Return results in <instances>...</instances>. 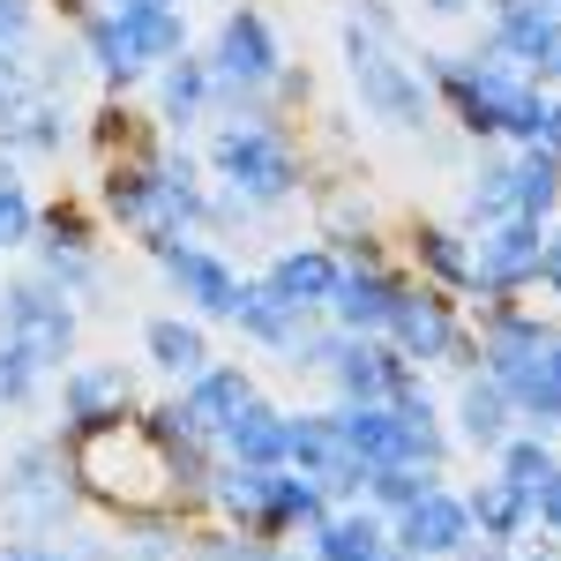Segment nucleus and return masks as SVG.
Returning <instances> with one entry per match:
<instances>
[{
	"instance_id": "a18cd8bd",
	"label": "nucleus",
	"mask_w": 561,
	"mask_h": 561,
	"mask_svg": "<svg viewBox=\"0 0 561 561\" xmlns=\"http://www.w3.org/2000/svg\"><path fill=\"white\" fill-rule=\"evenodd\" d=\"M105 8H121V15H142V8H180V0H105Z\"/></svg>"
},
{
	"instance_id": "8fccbe9b",
	"label": "nucleus",
	"mask_w": 561,
	"mask_h": 561,
	"mask_svg": "<svg viewBox=\"0 0 561 561\" xmlns=\"http://www.w3.org/2000/svg\"><path fill=\"white\" fill-rule=\"evenodd\" d=\"M539 8H561V0H539Z\"/></svg>"
},
{
	"instance_id": "a19ab883",
	"label": "nucleus",
	"mask_w": 561,
	"mask_h": 561,
	"mask_svg": "<svg viewBox=\"0 0 561 561\" xmlns=\"http://www.w3.org/2000/svg\"><path fill=\"white\" fill-rule=\"evenodd\" d=\"M352 23H359V31H375V38H389V45H397V31H404L389 0H352Z\"/></svg>"
},
{
	"instance_id": "a211bd4d",
	"label": "nucleus",
	"mask_w": 561,
	"mask_h": 561,
	"mask_svg": "<svg viewBox=\"0 0 561 561\" xmlns=\"http://www.w3.org/2000/svg\"><path fill=\"white\" fill-rule=\"evenodd\" d=\"M510 389V412H517L531 434H554L561 427V337H547L539 352H524L517 367L502 375Z\"/></svg>"
},
{
	"instance_id": "b1692460",
	"label": "nucleus",
	"mask_w": 561,
	"mask_h": 561,
	"mask_svg": "<svg viewBox=\"0 0 561 561\" xmlns=\"http://www.w3.org/2000/svg\"><path fill=\"white\" fill-rule=\"evenodd\" d=\"M217 457H232V465H285V412L270 397H248L217 427Z\"/></svg>"
},
{
	"instance_id": "473e14b6",
	"label": "nucleus",
	"mask_w": 561,
	"mask_h": 561,
	"mask_svg": "<svg viewBox=\"0 0 561 561\" xmlns=\"http://www.w3.org/2000/svg\"><path fill=\"white\" fill-rule=\"evenodd\" d=\"M31 248H45V255H90L98 248V225L76 203H53V210H38V240Z\"/></svg>"
},
{
	"instance_id": "f8f14e48",
	"label": "nucleus",
	"mask_w": 561,
	"mask_h": 561,
	"mask_svg": "<svg viewBox=\"0 0 561 561\" xmlns=\"http://www.w3.org/2000/svg\"><path fill=\"white\" fill-rule=\"evenodd\" d=\"M76 142V105L68 98H53V90H15L8 105H0V150L23 165V158H60Z\"/></svg>"
},
{
	"instance_id": "2eb2a0df",
	"label": "nucleus",
	"mask_w": 561,
	"mask_h": 561,
	"mask_svg": "<svg viewBox=\"0 0 561 561\" xmlns=\"http://www.w3.org/2000/svg\"><path fill=\"white\" fill-rule=\"evenodd\" d=\"M404 367H412V359L389 345V337H345L322 375L337 382V404H389V389H397Z\"/></svg>"
},
{
	"instance_id": "9d476101",
	"label": "nucleus",
	"mask_w": 561,
	"mask_h": 561,
	"mask_svg": "<svg viewBox=\"0 0 561 561\" xmlns=\"http://www.w3.org/2000/svg\"><path fill=\"white\" fill-rule=\"evenodd\" d=\"M472 510H465V494H449V486H427L412 510H397L389 517V547L412 561H457L472 547Z\"/></svg>"
},
{
	"instance_id": "c756f323",
	"label": "nucleus",
	"mask_w": 561,
	"mask_h": 561,
	"mask_svg": "<svg viewBox=\"0 0 561 561\" xmlns=\"http://www.w3.org/2000/svg\"><path fill=\"white\" fill-rule=\"evenodd\" d=\"M517 158V217H547L561 210V158L547 150V142H524V150H510Z\"/></svg>"
},
{
	"instance_id": "de8ad7c7",
	"label": "nucleus",
	"mask_w": 561,
	"mask_h": 561,
	"mask_svg": "<svg viewBox=\"0 0 561 561\" xmlns=\"http://www.w3.org/2000/svg\"><path fill=\"white\" fill-rule=\"evenodd\" d=\"M270 561H314V554H293V547H270Z\"/></svg>"
},
{
	"instance_id": "20e7f679",
	"label": "nucleus",
	"mask_w": 561,
	"mask_h": 561,
	"mask_svg": "<svg viewBox=\"0 0 561 561\" xmlns=\"http://www.w3.org/2000/svg\"><path fill=\"white\" fill-rule=\"evenodd\" d=\"M76 517V472H68V449L60 434L45 442H23L8 465H0V524L15 539H45Z\"/></svg>"
},
{
	"instance_id": "e433bc0d",
	"label": "nucleus",
	"mask_w": 561,
	"mask_h": 561,
	"mask_svg": "<svg viewBox=\"0 0 561 561\" xmlns=\"http://www.w3.org/2000/svg\"><path fill=\"white\" fill-rule=\"evenodd\" d=\"M38 31V0H0V53H23Z\"/></svg>"
},
{
	"instance_id": "f03ea898",
	"label": "nucleus",
	"mask_w": 561,
	"mask_h": 561,
	"mask_svg": "<svg viewBox=\"0 0 561 561\" xmlns=\"http://www.w3.org/2000/svg\"><path fill=\"white\" fill-rule=\"evenodd\" d=\"M203 165L217 173V187H232L248 210H277V203H293L300 195V150H293V135L285 121H225L210 135V150H203Z\"/></svg>"
},
{
	"instance_id": "423d86ee",
	"label": "nucleus",
	"mask_w": 561,
	"mask_h": 561,
	"mask_svg": "<svg viewBox=\"0 0 561 561\" xmlns=\"http://www.w3.org/2000/svg\"><path fill=\"white\" fill-rule=\"evenodd\" d=\"M76 330H83V314L45 270H23V277L0 285V337H15L45 375H60L76 359Z\"/></svg>"
},
{
	"instance_id": "1a4fd4ad",
	"label": "nucleus",
	"mask_w": 561,
	"mask_h": 561,
	"mask_svg": "<svg viewBox=\"0 0 561 561\" xmlns=\"http://www.w3.org/2000/svg\"><path fill=\"white\" fill-rule=\"evenodd\" d=\"M285 68V45H277V23L262 15L255 0L225 8L217 15V38H210V76L217 83H248V90H270V76Z\"/></svg>"
},
{
	"instance_id": "4c0bfd02",
	"label": "nucleus",
	"mask_w": 561,
	"mask_h": 561,
	"mask_svg": "<svg viewBox=\"0 0 561 561\" xmlns=\"http://www.w3.org/2000/svg\"><path fill=\"white\" fill-rule=\"evenodd\" d=\"M531 531H547V539H561V465L539 486H531Z\"/></svg>"
},
{
	"instance_id": "6e6552de",
	"label": "nucleus",
	"mask_w": 561,
	"mask_h": 561,
	"mask_svg": "<svg viewBox=\"0 0 561 561\" xmlns=\"http://www.w3.org/2000/svg\"><path fill=\"white\" fill-rule=\"evenodd\" d=\"M539 240H547L539 217L479 225V240H472V300H517L524 285L539 277Z\"/></svg>"
},
{
	"instance_id": "2f4dec72",
	"label": "nucleus",
	"mask_w": 561,
	"mask_h": 561,
	"mask_svg": "<svg viewBox=\"0 0 561 561\" xmlns=\"http://www.w3.org/2000/svg\"><path fill=\"white\" fill-rule=\"evenodd\" d=\"M554 465H561V449L547 442V434H531V427H524V434H510V442L494 449V472H502V479H517L524 494H531L539 479L554 472Z\"/></svg>"
},
{
	"instance_id": "f3484780",
	"label": "nucleus",
	"mask_w": 561,
	"mask_h": 561,
	"mask_svg": "<svg viewBox=\"0 0 561 561\" xmlns=\"http://www.w3.org/2000/svg\"><path fill=\"white\" fill-rule=\"evenodd\" d=\"M314 561H389V517L367 510V502H337L330 517L300 531Z\"/></svg>"
},
{
	"instance_id": "0eeeda50",
	"label": "nucleus",
	"mask_w": 561,
	"mask_h": 561,
	"mask_svg": "<svg viewBox=\"0 0 561 561\" xmlns=\"http://www.w3.org/2000/svg\"><path fill=\"white\" fill-rule=\"evenodd\" d=\"M248 397H255V375H248L240 359H210L203 375L180 382L173 404H158V412H142V420L158 434H203V442H217V427H225Z\"/></svg>"
},
{
	"instance_id": "58836bf2",
	"label": "nucleus",
	"mask_w": 561,
	"mask_h": 561,
	"mask_svg": "<svg viewBox=\"0 0 561 561\" xmlns=\"http://www.w3.org/2000/svg\"><path fill=\"white\" fill-rule=\"evenodd\" d=\"M531 285L561 307V217H547V240H539V277H531Z\"/></svg>"
},
{
	"instance_id": "f704fd0d",
	"label": "nucleus",
	"mask_w": 561,
	"mask_h": 561,
	"mask_svg": "<svg viewBox=\"0 0 561 561\" xmlns=\"http://www.w3.org/2000/svg\"><path fill=\"white\" fill-rule=\"evenodd\" d=\"M38 240V203L23 180H0V248H31Z\"/></svg>"
},
{
	"instance_id": "c9c22d12",
	"label": "nucleus",
	"mask_w": 561,
	"mask_h": 561,
	"mask_svg": "<svg viewBox=\"0 0 561 561\" xmlns=\"http://www.w3.org/2000/svg\"><path fill=\"white\" fill-rule=\"evenodd\" d=\"M187 561H270V539L255 531H203V539H187Z\"/></svg>"
},
{
	"instance_id": "79ce46f5",
	"label": "nucleus",
	"mask_w": 561,
	"mask_h": 561,
	"mask_svg": "<svg viewBox=\"0 0 561 561\" xmlns=\"http://www.w3.org/2000/svg\"><path fill=\"white\" fill-rule=\"evenodd\" d=\"M531 83H539V90H561V15L547 23V45H539V60H531Z\"/></svg>"
},
{
	"instance_id": "49530a36",
	"label": "nucleus",
	"mask_w": 561,
	"mask_h": 561,
	"mask_svg": "<svg viewBox=\"0 0 561 561\" xmlns=\"http://www.w3.org/2000/svg\"><path fill=\"white\" fill-rule=\"evenodd\" d=\"M420 8H427V15H465L472 0H420Z\"/></svg>"
},
{
	"instance_id": "393cba45",
	"label": "nucleus",
	"mask_w": 561,
	"mask_h": 561,
	"mask_svg": "<svg viewBox=\"0 0 561 561\" xmlns=\"http://www.w3.org/2000/svg\"><path fill=\"white\" fill-rule=\"evenodd\" d=\"M121 15V8H113ZM121 53H128L135 76H158L165 60L187 53V15L180 8H142V15H121Z\"/></svg>"
},
{
	"instance_id": "c03bdc74",
	"label": "nucleus",
	"mask_w": 561,
	"mask_h": 561,
	"mask_svg": "<svg viewBox=\"0 0 561 561\" xmlns=\"http://www.w3.org/2000/svg\"><path fill=\"white\" fill-rule=\"evenodd\" d=\"M539 142L561 158V90H547V121H539Z\"/></svg>"
},
{
	"instance_id": "7c9ffc66",
	"label": "nucleus",
	"mask_w": 561,
	"mask_h": 561,
	"mask_svg": "<svg viewBox=\"0 0 561 561\" xmlns=\"http://www.w3.org/2000/svg\"><path fill=\"white\" fill-rule=\"evenodd\" d=\"M427 486H442V472H427V465H375L367 472V510H382V517H397V510H412Z\"/></svg>"
},
{
	"instance_id": "5701e85b",
	"label": "nucleus",
	"mask_w": 561,
	"mask_h": 561,
	"mask_svg": "<svg viewBox=\"0 0 561 561\" xmlns=\"http://www.w3.org/2000/svg\"><path fill=\"white\" fill-rule=\"evenodd\" d=\"M465 510H472V531L486 547H524L531 539V494H524L517 479H479L472 494H465Z\"/></svg>"
},
{
	"instance_id": "aec40b11",
	"label": "nucleus",
	"mask_w": 561,
	"mask_h": 561,
	"mask_svg": "<svg viewBox=\"0 0 561 561\" xmlns=\"http://www.w3.org/2000/svg\"><path fill=\"white\" fill-rule=\"evenodd\" d=\"M232 322H240V337L262 352H277V359H293L307 337V322H322V314H300L293 300H277L262 277H240V307H232Z\"/></svg>"
},
{
	"instance_id": "3c124183",
	"label": "nucleus",
	"mask_w": 561,
	"mask_h": 561,
	"mask_svg": "<svg viewBox=\"0 0 561 561\" xmlns=\"http://www.w3.org/2000/svg\"><path fill=\"white\" fill-rule=\"evenodd\" d=\"M554 434H561V427H554Z\"/></svg>"
},
{
	"instance_id": "cd10ccee",
	"label": "nucleus",
	"mask_w": 561,
	"mask_h": 561,
	"mask_svg": "<svg viewBox=\"0 0 561 561\" xmlns=\"http://www.w3.org/2000/svg\"><path fill=\"white\" fill-rule=\"evenodd\" d=\"M465 225H502V217H517V158H502V150H479L472 173H465V203H457Z\"/></svg>"
},
{
	"instance_id": "72a5a7b5",
	"label": "nucleus",
	"mask_w": 561,
	"mask_h": 561,
	"mask_svg": "<svg viewBox=\"0 0 561 561\" xmlns=\"http://www.w3.org/2000/svg\"><path fill=\"white\" fill-rule=\"evenodd\" d=\"M38 382H45V367L15 345V337H0V412H23V404L38 397Z\"/></svg>"
},
{
	"instance_id": "f257e3e1",
	"label": "nucleus",
	"mask_w": 561,
	"mask_h": 561,
	"mask_svg": "<svg viewBox=\"0 0 561 561\" xmlns=\"http://www.w3.org/2000/svg\"><path fill=\"white\" fill-rule=\"evenodd\" d=\"M60 449H68V472L90 502L121 510V524H150V517H180V479L158 427L142 412H113V420H68L60 427Z\"/></svg>"
},
{
	"instance_id": "09e8293b",
	"label": "nucleus",
	"mask_w": 561,
	"mask_h": 561,
	"mask_svg": "<svg viewBox=\"0 0 561 561\" xmlns=\"http://www.w3.org/2000/svg\"><path fill=\"white\" fill-rule=\"evenodd\" d=\"M389 561H412V554H397V547H389Z\"/></svg>"
},
{
	"instance_id": "412c9836",
	"label": "nucleus",
	"mask_w": 561,
	"mask_h": 561,
	"mask_svg": "<svg viewBox=\"0 0 561 561\" xmlns=\"http://www.w3.org/2000/svg\"><path fill=\"white\" fill-rule=\"evenodd\" d=\"M330 517V494H322V479L293 472V465H277L270 472V494H262V517H255V539H293V531H314V524Z\"/></svg>"
},
{
	"instance_id": "bb28decb",
	"label": "nucleus",
	"mask_w": 561,
	"mask_h": 561,
	"mask_svg": "<svg viewBox=\"0 0 561 561\" xmlns=\"http://www.w3.org/2000/svg\"><path fill=\"white\" fill-rule=\"evenodd\" d=\"M142 359H150L158 375L187 382V375L210 367V337H203L195 314H150V322H142Z\"/></svg>"
},
{
	"instance_id": "c85d7f7f",
	"label": "nucleus",
	"mask_w": 561,
	"mask_h": 561,
	"mask_svg": "<svg viewBox=\"0 0 561 561\" xmlns=\"http://www.w3.org/2000/svg\"><path fill=\"white\" fill-rule=\"evenodd\" d=\"M352 449L337 442V427H330V412H285V465L307 479H330L337 465H345Z\"/></svg>"
},
{
	"instance_id": "dca6fc26",
	"label": "nucleus",
	"mask_w": 561,
	"mask_h": 561,
	"mask_svg": "<svg viewBox=\"0 0 561 561\" xmlns=\"http://www.w3.org/2000/svg\"><path fill=\"white\" fill-rule=\"evenodd\" d=\"M449 420H457V442L465 449H479V457H494L510 434H517V412H510V389L494 382L486 367H472L465 382H457V397H449Z\"/></svg>"
},
{
	"instance_id": "7ed1b4c3",
	"label": "nucleus",
	"mask_w": 561,
	"mask_h": 561,
	"mask_svg": "<svg viewBox=\"0 0 561 561\" xmlns=\"http://www.w3.org/2000/svg\"><path fill=\"white\" fill-rule=\"evenodd\" d=\"M345 76H352V98L367 105V121H382V128H397V135H427L434 113H442L427 76H420L389 38L359 31L352 15H345Z\"/></svg>"
},
{
	"instance_id": "ddd939ff",
	"label": "nucleus",
	"mask_w": 561,
	"mask_h": 561,
	"mask_svg": "<svg viewBox=\"0 0 561 561\" xmlns=\"http://www.w3.org/2000/svg\"><path fill=\"white\" fill-rule=\"evenodd\" d=\"M404 270H367V262H345V277H337V293H330V322L345 330V337H389V314H397V300H404Z\"/></svg>"
},
{
	"instance_id": "9b49d317",
	"label": "nucleus",
	"mask_w": 561,
	"mask_h": 561,
	"mask_svg": "<svg viewBox=\"0 0 561 561\" xmlns=\"http://www.w3.org/2000/svg\"><path fill=\"white\" fill-rule=\"evenodd\" d=\"M158 270H165V285H173L195 314L232 322V307H240V270L217 255V248H203V240H173V248H158Z\"/></svg>"
},
{
	"instance_id": "6ab92c4d",
	"label": "nucleus",
	"mask_w": 561,
	"mask_h": 561,
	"mask_svg": "<svg viewBox=\"0 0 561 561\" xmlns=\"http://www.w3.org/2000/svg\"><path fill=\"white\" fill-rule=\"evenodd\" d=\"M60 412H68V420L135 412V375L121 359H68V367H60Z\"/></svg>"
},
{
	"instance_id": "a878e982",
	"label": "nucleus",
	"mask_w": 561,
	"mask_h": 561,
	"mask_svg": "<svg viewBox=\"0 0 561 561\" xmlns=\"http://www.w3.org/2000/svg\"><path fill=\"white\" fill-rule=\"evenodd\" d=\"M404 255H412V270H420L427 285L472 293V240H465V225H412Z\"/></svg>"
},
{
	"instance_id": "ea45409f",
	"label": "nucleus",
	"mask_w": 561,
	"mask_h": 561,
	"mask_svg": "<svg viewBox=\"0 0 561 561\" xmlns=\"http://www.w3.org/2000/svg\"><path fill=\"white\" fill-rule=\"evenodd\" d=\"M307 98H314V76H307V68H293V60H285V68H277V76H270V105H277V113H285V105H307Z\"/></svg>"
},
{
	"instance_id": "4be33fe9",
	"label": "nucleus",
	"mask_w": 561,
	"mask_h": 561,
	"mask_svg": "<svg viewBox=\"0 0 561 561\" xmlns=\"http://www.w3.org/2000/svg\"><path fill=\"white\" fill-rule=\"evenodd\" d=\"M210 90H217L210 53H203V60H195V53L165 60V68H158V121H165L173 135L203 128V121H210Z\"/></svg>"
},
{
	"instance_id": "39448f33",
	"label": "nucleus",
	"mask_w": 561,
	"mask_h": 561,
	"mask_svg": "<svg viewBox=\"0 0 561 561\" xmlns=\"http://www.w3.org/2000/svg\"><path fill=\"white\" fill-rule=\"evenodd\" d=\"M389 345L404 352L412 367H457V375H472L479 367V330L457 314V293H442V285H404V300L389 314Z\"/></svg>"
},
{
	"instance_id": "4468645a",
	"label": "nucleus",
	"mask_w": 561,
	"mask_h": 561,
	"mask_svg": "<svg viewBox=\"0 0 561 561\" xmlns=\"http://www.w3.org/2000/svg\"><path fill=\"white\" fill-rule=\"evenodd\" d=\"M337 277H345V262L330 240H300V248H277L270 270H262V285L277 293V300H293L300 314H322L330 293H337Z\"/></svg>"
},
{
	"instance_id": "37998d69",
	"label": "nucleus",
	"mask_w": 561,
	"mask_h": 561,
	"mask_svg": "<svg viewBox=\"0 0 561 561\" xmlns=\"http://www.w3.org/2000/svg\"><path fill=\"white\" fill-rule=\"evenodd\" d=\"M0 561H68V539H8Z\"/></svg>"
}]
</instances>
